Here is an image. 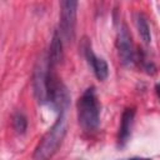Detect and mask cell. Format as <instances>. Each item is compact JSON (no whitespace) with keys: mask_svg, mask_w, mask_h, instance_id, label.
<instances>
[{"mask_svg":"<svg viewBox=\"0 0 160 160\" xmlns=\"http://www.w3.org/2000/svg\"><path fill=\"white\" fill-rule=\"evenodd\" d=\"M135 24H136V29L139 31L140 38L145 42H150L151 41V31H150V25L148 22L146 16L141 12H138L135 16Z\"/></svg>","mask_w":160,"mask_h":160,"instance_id":"cell-9","label":"cell"},{"mask_svg":"<svg viewBox=\"0 0 160 160\" xmlns=\"http://www.w3.org/2000/svg\"><path fill=\"white\" fill-rule=\"evenodd\" d=\"M12 128L18 134H24L26 131V129H28V119L22 112L18 111L12 116Z\"/></svg>","mask_w":160,"mask_h":160,"instance_id":"cell-10","label":"cell"},{"mask_svg":"<svg viewBox=\"0 0 160 160\" xmlns=\"http://www.w3.org/2000/svg\"><path fill=\"white\" fill-rule=\"evenodd\" d=\"M48 62L50 66H55L56 64H59L62 59V40L59 35L58 31L54 32L51 44H50V49H49V54L46 56Z\"/></svg>","mask_w":160,"mask_h":160,"instance_id":"cell-8","label":"cell"},{"mask_svg":"<svg viewBox=\"0 0 160 160\" xmlns=\"http://www.w3.org/2000/svg\"><path fill=\"white\" fill-rule=\"evenodd\" d=\"M82 49H84V55H85L89 65L91 66L94 75L96 76L98 80L104 81L109 76V66H108V62L102 58H99V56H96L94 54V51L91 49V45L88 41H85Z\"/></svg>","mask_w":160,"mask_h":160,"instance_id":"cell-6","label":"cell"},{"mask_svg":"<svg viewBox=\"0 0 160 160\" xmlns=\"http://www.w3.org/2000/svg\"><path fill=\"white\" fill-rule=\"evenodd\" d=\"M134 118H135V110L132 108H129L122 112L121 122H120V128H119V134H118V140H119L120 146H124L131 135Z\"/></svg>","mask_w":160,"mask_h":160,"instance_id":"cell-7","label":"cell"},{"mask_svg":"<svg viewBox=\"0 0 160 160\" xmlns=\"http://www.w3.org/2000/svg\"><path fill=\"white\" fill-rule=\"evenodd\" d=\"M60 30L58 31L61 40L71 41L75 36V25H76V1H61L60 4Z\"/></svg>","mask_w":160,"mask_h":160,"instance_id":"cell-4","label":"cell"},{"mask_svg":"<svg viewBox=\"0 0 160 160\" xmlns=\"http://www.w3.org/2000/svg\"><path fill=\"white\" fill-rule=\"evenodd\" d=\"M51 69L54 68L49 65L48 59L44 56L39 60L38 65L35 66L34 74H32L34 95L40 104L48 102V82H49V75H50Z\"/></svg>","mask_w":160,"mask_h":160,"instance_id":"cell-3","label":"cell"},{"mask_svg":"<svg viewBox=\"0 0 160 160\" xmlns=\"http://www.w3.org/2000/svg\"><path fill=\"white\" fill-rule=\"evenodd\" d=\"M65 112L66 110L59 111L58 119L36 145L32 154V160H51L52 156L58 152L68 129V120Z\"/></svg>","mask_w":160,"mask_h":160,"instance_id":"cell-1","label":"cell"},{"mask_svg":"<svg viewBox=\"0 0 160 160\" xmlns=\"http://www.w3.org/2000/svg\"><path fill=\"white\" fill-rule=\"evenodd\" d=\"M78 120L85 131H94L100 124V101L94 86L88 88L78 100Z\"/></svg>","mask_w":160,"mask_h":160,"instance_id":"cell-2","label":"cell"},{"mask_svg":"<svg viewBox=\"0 0 160 160\" xmlns=\"http://www.w3.org/2000/svg\"><path fill=\"white\" fill-rule=\"evenodd\" d=\"M128 160H151V159H142V158H132V159H128Z\"/></svg>","mask_w":160,"mask_h":160,"instance_id":"cell-11","label":"cell"},{"mask_svg":"<svg viewBox=\"0 0 160 160\" xmlns=\"http://www.w3.org/2000/svg\"><path fill=\"white\" fill-rule=\"evenodd\" d=\"M116 46H118L121 62L125 66H131L135 61V51H134L131 35L125 25H121L119 28L118 38H116Z\"/></svg>","mask_w":160,"mask_h":160,"instance_id":"cell-5","label":"cell"}]
</instances>
